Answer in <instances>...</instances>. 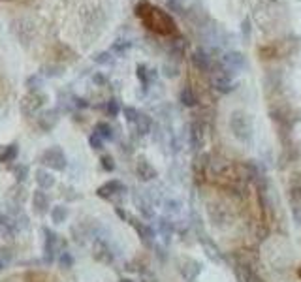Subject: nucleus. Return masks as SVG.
I'll return each instance as SVG.
<instances>
[{"label": "nucleus", "mask_w": 301, "mask_h": 282, "mask_svg": "<svg viewBox=\"0 0 301 282\" xmlns=\"http://www.w3.org/2000/svg\"><path fill=\"white\" fill-rule=\"evenodd\" d=\"M136 13L143 21V25L153 32L162 34V36H169V34L175 32V21L171 19L169 13L160 10V8L153 6L149 2H141L136 8Z\"/></svg>", "instance_id": "nucleus-1"}, {"label": "nucleus", "mask_w": 301, "mask_h": 282, "mask_svg": "<svg viewBox=\"0 0 301 282\" xmlns=\"http://www.w3.org/2000/svg\"><path fill=\"white\" fill-rule=\"evenodd\" d=\"M230 128L234 132V136L241 141H250L252 138V125L245 113H234L230 118Z\"/></svg>", "instance_id": "nucleus-2"}, {"label": "nucleus", "mask_w": 301, "mask_h": 282, "mask_svg": "<svg viewBox=\"0 0 301 282\" xmlns=\"http://www.w3.org/2000/svg\"><path fill=\"white\" fill-rule=\"evenodd\" d=\"M41 162H44L49 170H55V171L66 170V166H68L66 154H64V151H62L60 147H51V149H47V151L41 154Z\"/></svg>", "instance_id": "nucleus-3"}, {"label": "nucleus", "mask_w": 301, "mask_h": 282, "mask_svg": "<svg viewBox=\"0 0 301 282\" xmlns=\"http://www.w3.org/2000/svg\"><path fill=\"white\" fill-rule=\"evenodd\" d=\"M126 220H128V224H130V226H132V228L136 230L138 237L141 239V243L147 245V247H153L154 237H156V233H154L153 228H151V226H147V224L143 222V220H140V218H136V217H128Z\"/></svg>", "instance_id": "nucleus-4"}, {"label": "nucleus", "mask_w": 301, "mask_h": 282, "mask_svg": "<svg viewBox=\"0 0 301 282\" xmlns=\"http://www.w3.org/2000/svg\"><path fill=\"white\" fill-rule=\"evenodd\" d=\"M46 94H40V92H28V96L23 98V104H21V111L27 113V115H36L40 111V107L46 102Z\"/></svg>", "instance_id": "nucleus-5"}, {"label": "nucleus", "mask_w": 301, "mask_h": 282, "mask_svg": "<svg viewBox=\"0 0 301 282\" xmlns=\"http://www.w3.org/2000/svg\"><path fill=\"white\" fill-rule=\"evenodd\" d=\"M222 64L226 68V72L232 75L234 72L243 70V68L247 66V60H245V55H243V53L232 51V53H226V55L222 57Z\"/></svg>", "instance_id": "nucleus-6"}, {"label": "nucleus", "mask_w": 301, "mask_h": 282, "mask_svg": "<svg viewBox=\"0 0 301 282\" xmlns=\"http://www.w3.org/2000/svg\"><path fill=\"white\" fill-rule=\"evenodd\" d=\"M211 85L217 92H221V94H228V92H232L235 89V83L232 75L228 72H222V73H214L213 77H211Z\"/></svg>", "instance_id": "nucleus-7"}, {"label": "nucleus", "mask_w": 301, "mask_h": 282, "mask_svg": "<svg viewBox=\"0 0 301 282\" xmlns=\"http://www.w3.org/2000/svg\"><path fill=\"white\" fill-rule=\"evenodd\" d=\"M122 192H126V188H124V184L120 183V181H107V183H104L96 190V196L102 197V199H109V197L122 194Z\"/></svg>", "instance_id": "nucleus-8"}, {"label": "nucleus", "mask_w": 301, "mask_h": 282, "mask_svg": "<svg viewBox=\"0 0 301 282\" xmlns=\"http://www.w3.org/2000/svg\"><path fill=\"white\" fill-rule=\"evenodd\" d=\"M179 271L187 280H194L196 276L201 273V263L196 262V260H190V258H185L179 263Z\"/></svg>", "instance_id": "nucleus-9"}, {"label": "nucleus", "mask_w": 301, "mask_h": 282, "mask_svg": "<svg viewBox=\"0 0 301 282\" xmlns=\"http://www.w3.org/2000/svg\"><path fill=\"white\" fill-rule=\"evenodd\" d=\"M234 271H235V276H237V280L239 282H260V278H258V275L254 273V269L245 262L235 263Z\"/></svg>", "instance_id": "nucleus-10"}, {"label": "nucleus", "mask_w": 301, "mask_h": 282, "mask_svg": "<svg viewBox=\"0 0 301 282\" xmlns=\"http://www.w3.org/2000/svg\"><path fill=\"white\" fill-rule=\"evenodd\" d=\"M200 245L203 247V250H205V254H207V258L211 260V262L221 263L222 260H224V258H222L221 249H219V247H217V245H214L207 235H200Z\"/></svg>", "instance_id": "nucleus-11"}, {"label": "nucleus", "mask_w": 301, "mask_h": 282, "mask_svg": "<svg viewBox=\"0 0 301 282\" xmlns=\"http://www.w3.org/2000/svg\"><path fill=\"white\" fill-rule=\"evenodd\" d=\"M94 258L102 263H111L113 262V252L104 241H96L94 243Z\"/></svg>", "instance_id": "nucleus-12"}, {"label": "nucleus", "mask_w": 301, "mask_h": 282, "mask_svg": "<svg viewBox=\"0 0 301 282\" xmlns=\"http://www.w3.org/2000/svg\"><path fill=\"white\" fill-rule=\"evenodd\" d=\"M203 141H205V134H203V128H201L200 123H194L190 126V145L194 151H200L203 147Z\"/></svg>", "instance_id": "nucleus-13"}, {"label": "nucleus", "mask_w": 301, "mask_h": 282, "mask_svg": "<svg viewBox=\"0 0 301 282\" xmlns=\"http://www.w3.org/2000/svg\"><path fill=\"white\" fill-rule=\"evenodd\" d=\"M136 173H138V177H140L141 181H153V179L158 175L156 170H154L153 166H151V162H147V160H140V162H138Z\"/></svg>", "instance_id": "nucleus-14"}, {"label": "nucleus", "mask_w": 301, "mask_h": 282, "mask_svg": "<svg viewBox=\"0 0 301 282\" xmlns=\"http://www.w3.org/2000/svg\"><path fill=\"white\" fill-rule=\"evenodd\" d=\"M32 207L36 213H40V215H44L47 211V207H49V197H47V194L44 190H36L32 196Z\"/></svg>", "instance_id": "nucleus-15"}, {"label": "nucleus", "mask_w": 301, "mask_h": 282, "mask_svg": "<svg viewBox=\"0 0 301 282\" xmlns=\"http://www.w3.org/2000/svg\"><path fill=\"white\" fill-rule=\"evenodd\" d=\"M192 62H194V66L198 68V70H201V72H207L209 68H211V57H209L203 49L194 51V55H192Z\"/></svg>", "instance_id": "nucleus-16"}, {"label": "nucleus", "mask_w": 301, "mask_h": 282, "mask_svg": "<svg viewBox=\"0 0 301 282\" xmlns=\"http://www.w3.org/2000/svg\"><path fill=\"white\" fill-rule=\"evenodd\" d=\"M17 154H19V147H17V143L4 145V147L0 149V164L14 162L15 158H17Z\"/></svg>", "instance_id": "nucleus-17"}, {"label": "nucleus", "mask_w": 301, "mask_h": 282, "mask_svg": "<svg viewBox=\"0 0 301 282\" xmlns=\"http://www.w3.org/2000/svg\"><path fill=\"white\" fill-rule=\"evenodd\" d=\"M158 231H160V237L164 239V243H169L171 241V235L175 231V224L169 220V218H160L158 220Z\"/></svg>", "instance_id": "nucleus-18"}, {"label": "nucleus", "mask_w": 301, "mask_h": 282, "mask_svg": "<svg viewBox=\"0 0 301 282\" xmlns=\"http://www.w3.org/2000/svg\"><path fill=\"white\" fill-rule=\"evenodd\" d=\"M36 183L40 186V190H49L55 186V177L49 173V171L38 170L36 171Z\"/></svg>", "instance_id": "nucleus-19"}, {"label": "nucleus", "mask_w": 301, "mask_h": 282, "mask_svg": "<svg viewBox=\"0 0 301 282\" xmlns=\"http://www.w3.org/2000/svg\"><path fill=\"white\" fill-rule=\"evenodd\" d=\"M57 120H59V113L55 111V109H49V111L41 113L38 123H40V126L44 130H51V128L57 125Z\"/></svg>", "instance_id": "nucleus-20"}, {"label": "nucleus", "mask_w": 301, "mask_h": 282, "mask_svg": "<svg viewBox=\"0 0 301 282\" xmlns=\"http://www.w3.org/2000/svg\"><path fill=\"white\" fill-rule=\"evenodd\" d=\"M134 204H136V207L140 209L141 217H143V218H153L154 217L153 207H151V204H149L145 197H141L140 194H136V196H134Z\"/></svg>", "instance_id": "nucleus-21"}, {"label": "nucleus", "mask_w": 301, "mask_h": 282, "mask_svg": "<svg viewBox=\"0 0 301 282\" xmlns=\"http://www.w3.org/2000/svg\"><path fill=\"white\" fill-rule=\"evenodd\" d=\"M134 126H136V132H138L140 136H145V134H149L151 128H153V120H151L149 115L140 113V117H138V120L134 123Z\"/></svg>", "instance_id": "nucleus-22"}, {"label": "nucleus", "mask_w": 301, "mask_h": 282, "mask_svg": "<svg viewBox=\"0 0 301 282\" xmlns=\"http://www.w3.org/2000/svg\"><path fill=\"white\" fill-rule=\"evenodd\" d=\"M179 102L185 105V107H194V105L198 104L194 91H192L190 87H185V89L179 92Z\"/></svg>", "instance_id": "nucleus-23"}, {"label": "nucleus", "mask_w": 301, "mask_h": 282, "mask_svg": "<svg viewBox=\"0 0 301 282\" xmlns=\"http://www.w3.org/2000/svg\"><path fill=\"white\" fill-rule=\"evenodd\" d=\"M138 77H140L141 85L147 87L149 83H151V79L156 77V72H154V70H149L147 66L140 64V66H138Z\"/></svg>", "instance_id": "nucleus-24"}, {"label": "nucleus", "mask_w": 301, "mask_h": 282, "mask_svg": "<svg viewBox=\"0 0 301 282\" xmlns=\"http://www.w3.org/2000/svg\"><path fill=\"white\" fill-rule=\"evenodd\" d=\"M51 218H53L55 224H62L66 222L68 218V209L64 205H55L53 209H51Z\"/></svg>", "instance_id": "nucleus-25"}, {"label": "nucleus", "mask_w": 301, "mask_h": 282, "mask_svg": "<svg viewBox=\"0 0 301 282\" xmlns=\"http://www.w3.org/2000/svg\"><path fill=\"white\" fill-rule=\"evenodd\" d=\"M94 134H98L104 141L106 139H113V128L107 125V123H98L96 128H94Z\"/></svg>", "instance_id": "nucleus-26"}, {"label": "nucleus", "mask_w": 301, "mask_h": 282, "mask_svg": "<svg viewBox=\"0 0 301 282\" xmlns=\"http://www.w3.org/2000/svg\"><path fill=\"white\" fill-rule=\"evenodd\" d=\"M25 85H27L28 92H40L41 85H44V79L40 77V73L38 75H30V77H27Z\"/></svg>", "instance_id": "nucleus-27"}, {"label": "nucleus", "mask_w": 301, "mask_h": 282, "mask_svg": "<svg viewBox=\"0 0 301 282\" xmlns=\"http://www.w3.org/2000/svg\"><path fill=\"white\" fill-rule=\"evenodd\" d=\"M120 111H122V105H120L119 98H111L106 104V113L109 115V117H117Z\"/></svg>", "instance_id": "nucleus-28"}, {"label": "nucleus", "mask_w": 301, "mask_h": 282, "mask_svg": "<svg viewBox=\"0 0 301 282\" xmlns=\"http://www.w3.org/2000/svg\"><path fill=\"white\" fill-rule=\"evenodd\" d=\"M181 207H183V204H181L179 199H166L164 202V209H166L167 215H179Z\"/></svg>", "instance_id": "nucleus-29"}, {"label": "nucleus", "mask_w": 301, "mask_h": 282, "mask_svg": "<svg viewBox=\"0 0 301 282\" xmlns=\"http://www.w3.org/2000/svg\"><path fill=\"white\" fill-rule=\"evenodd\" d=\"M14 175L17 179V183H23V181H27V175H28V168L25 164H17L14 166Z\"/></svg>", "instance_id": "nucleus-30"}, {"label": "nucleus", "mask_w": 301, "mask_h": 282, "mask_svg": "<svg viewBox=\"0 0 301 282\" xmlns=\"http://www.w3.org/2000/svg\"><path fill=\"white\" fill-rule=\"evenodd\" d=\"M89 145L93 147L94 151H100V149H104V139H102L98 134H91V136H89Z\"/></svg>", "instance_id": "nucleus-31"}, {"label": "nucleus", "mask_w": 301, "mask_h": 282, "mask_svg": "<svg viewBox=\"0 0 301 282\" xmlns=\"http://www.w3.org/2000/svg\"><path fill=\"white\" fill-rule=\"evenodd\" d=\"M59 263L62 269H70V267L74 265V258L70 256V252H62L59 258Z\"/></svg>", "instance_id": "nucleus-32"}, {"label": "nucleus", "mask_w": 301, "mask_h": 282, "mask_svg": "<svg viewBox=\"0 0 301 282\" xmlns=\"http://www.w3.org/2000/svg\"><path fill=\"white\" fill-rule=\"evenodd\" d=\"M122 113H124V118H126L128 123H132V125H134L136 120H138V117H140V111H138L136 107H124Z\"/></svg>", "instance_id": "nucleus-33"}, {"label": "nucleus", "mask_w": 301, "mask_h": 282, "mask_svg": "<svg viewBox=\"0 0 301 282\" xmlns=\"http://www.w3.org/2000/svg\"><path fill=\"white\" fill-rule=\"evenodd\" d=\"M93 59H94V62H96V64H109V62H111V53H109V51L96 53Z\"/></svg>", "instance_id": "nucleus-34"}, {"label": "nucleus", "mask_w": 301, "mask_h": 282, "mask_svg": "<svg viewBox=\"0 0 301 282\" xmlns=\"http://www.w3.org/2000/svg\"><path fill=\"white\" fill-rule=\"evenodd\" d=\"M130 47H132V42H124V39H120V42H115L111 49H113L115 53H124L126 49H130Z\"/></svg>", "instance_id": "nucleus-35"}, {"label": "nucleus", "mask_w": 301, "mask_h": 282, "mask_svg": "<svg viewBox=\"0 0 301 282\" xmlns=\"http://www.w3.org/2000/svg\"><path fill=\"white\" fill-rule=\"evenodd\" d=\"M100 164H102V168H104V170L106 171H113L115 170V162H113V158L111 156H102L100 158Z\"/></svg>", "instance_id": "nucleus-36"}, {"label": "nucleus", "mask_w": 301, "mask_h": 282, "mask_svg": "<svg viewBox=\"0 0 301 282\" xmlns=\"http://www.w3.org/2000/svg\"><path fill=\"white\" fill-rule=\"evenodd\" d=\"M93 81L96 83V85H106V83H107V79H106V75H104V73H96V75L93 77Z\"/></svg>", "instance_id": "nucleus-37"}, {"label": "nucleus", "mask_w": 301, "mask_h": 282, "mask_svg": "<svg viewBox=\"0 0 301 282\" xmlns=\"http://www.w3.org/2000/svg\"><path fill=\"white\" fill-rule=\"evenodd\" d=\"M241 28H243V34H245V38H248V34H250V21H248V19L243 21Z\"/></svg>", "instance_id": "nucleus-38"}, {"label": "nucleus", "mask_w": 301, "mask_h": 282, "mask_svg": "<svg viewBox=\"0 0 301 282\" xmlns=\"http://www.w3.org/2000/svg\"><path fill=\"white\" fill-rule=\"evenodd\" d=\"M74 102H75V107H79V109L89 107V102L85 98H74Z\"/></svg>", "instance_id": "nucleus-39"}, {"label": "nucleus", "mask_w": 301, "mask_h": 282, "mask_svg": "<svg viewBox=\"0 0 301 282\" xmlns=\"http://www.w3.org/2000/svg\"><path fill=\"white\" fill-rule=\"evenodd\" d=\"M141 276H143V282H156V276L153 275V273H141Z\"/></svg>", "instance_id": "nucleus-40"}, {"label": "nucleus", "mask_w": 301, "mask_h": 282, "mask_svg": "<svg viewBox=\"0 0 301 282\" xmlns=\"http://www.w3.org/2000/svg\"><path fill=\"white\" fill-rule=\"evenodd\" d=\"M156 256H158V260H162V262H166V250L160 249V247H156Z\"/></svg>", "instance_id": "nucleus-41"}, {"label": "nucleus", "mask_w": 301, "mask_h": 282, "mask_svg": "<svg viewBox=\"0 0 301 282\" xmlns=\"http://www.w3.org/2000/svg\"><path fill=\"white\" fill-rule=\"evenodd\" d=\"M119 282H134V280H132V278H120Z\"/></svg>", "instance_id": "nucleus-42"}, {"label": "nucleus", "mask_w": 301, "mask_h": 282, "mask_svg": "<svg viewBox=\"0 0 301 282\" xmlns=\"http://www.w3.org/2000/svg\"><path fill=\"white\" fill-rule=\"evenodd\" d=\"M2 269H4V262L0 260V273H2Z\"/></svg>", "instance_id": "nucleus-43"}, {"label": "nucleus", "mask_w": 301, "mask_h": 282, "mask_svg": "<svg viewBox=\"0 0 301 282\" xmlns=\"http://www.w3.org/2000/svg\"><path fill=\"white\" fill-rule=\"evenodd\" d=\"M299 276H301V269H299Z\"/></svg>", "instance_id": "nucleus-44"}]
</instances>
